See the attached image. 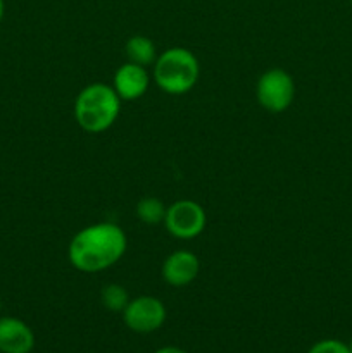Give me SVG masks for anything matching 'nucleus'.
<instances>
[{
  "label": "nucleus",
  "mask_w": 352,
  "mask_h": 353,
  "mask_svg": "<svg viewBox=\"0 0 352 353\" xmlns=\"http://www.w3.org/2000/svg\"><path fill=\"white\" fill-rule=\"evenodd\" d=\"M128 247L124 231L114 223H97L75 234L68 248L72 268L79 272H100L123 259Z\"/></svg>",
  "instance_id": "f257e3e1"
},
{
  "label": "nucleus",
  "mask_w": 352,
  "mask_h": 353,
  "mask_svg": "<svg viewBox=\"0 0 352 353\" xmlns=\"http://www.w3.org/2000/svg\"><path fill=\"white\" fill-rule=\"evenodd\" d=\"M121 99L113 86L93 83L85 86L75 100V119L86 133H102L116 123Z\"/></svg>",
  "instance_id": "f03ea898"
},
{
  "label": "nucleus",
  "mask_w": 352,
  "mask_h": 353,
  "mask_svg": "<svg viewBox=\"0 0 352 353\" xmlns=\"http://www.w3.org/2000/svg\"><path fill=\"white\" fill-rule=\"evenodd\" d=\"M199 74V61L185 47L168 48L154 64L155 85L168 95H185L195 86Z\"/></svg>",
  "instance_id": "7ed1b4c3"
},
{
  "label": "nucleus",
  "mask_w": 352,
  "mask_h": 353,
  "mask_svg": "<svg viewBox=\"0 0 352 353\" xmlns=\"http://www.w3.org/2000/svg\"><path fill=\"white\" fill-rule=\"evenodd\" d=\"M255 97L268 112H285L295 97V83L285 69L273 68L262 72L255 85Z\"/></svg>",
  "instance_id": "20e7f679"
},
{
  "label": "nucleus",
  "mask_w": 352,
  "mask_h": 353,
  "mask_svg": "<svg viewBox=\"0 0 352 353\" xmlns=\"http://www.w3.org/2000/svg\"><path fill=\"white\" fill-rule=\"evenodd\" d=\"M164 224L171 236L178 240H193L206 230V210L193 200H178L166 210Z\"/></svg>",
  "instance_id": "39448f33"
},
{
  "label": "nucleus",
  "mask_w": 352,
  "mask_h": 353,
  "mask_svg": "<svg viewBox=\"0 0 352 353\" xmlns=\"http://www.w3.org/2000/svg\"><path fill=\"white\" fill-rule=\"evenodd\" d=\"M123 319L124 324L135 333H154L166 323V307L155 296H137L130 300L126 309L123 310Z\"/></svg>",
  "instance_id": "423d86ee"
},
{
  "label": "nucleus",
  "mask_w": 352,
  "mask_h": 353,
  "mask_svg": "<svg viewBox=\"0 0 352 353\" xmlns=\"http://www.w3.org/2000/svg\"><path fill=\"white\" fill-rule=\"evenodd\" d=\"M148 86H150V76L144 65L126 62L114 74V92L121 100H126V102L141 99L147 93Z\"/></svg>",
  "instance_id": "0eeeda50"
},
{
  "label": "nucleus",
  "mask_w": 352,
  "mask_h": 353,
  "mask_svg": "<svg viewBox=\"0 0 352 353\" xmlns=\"http://www.w3.org/2000/svg\"><path fill=\"white\" fill-rule=\"evenodd\" d=\"M200 262L190 250H176L166 257L162 264V278L169 286L183 288L199 276Z\"/></svg>",
  "instance_id": "6e6552de"
},
{
  "label": "nucleus",
  "mask_w": 352,
  "mask_h": 353,
  "mask_svg": "<svg viewBox=\"0 0 352 353\" xmlns=\"http://www.w3.org/2000/svg\"><path fill=\"white\" fill-rule=\"evenodd\" d=\"M35 334L24 321L17 317H0V352L31 353Z\"/></svg>",
  "instance_id": "1a4fd4ad"
},
{
  "label": "nucleus",
  "mask_w": 352,
  "mask_h": 353,
  "mask_svg": "<svg viewBox=\"0 0 352 353\" xmlns=\"http://www.w3.org/2000/svg\"><path fill=\"white\" fill-rule=\"evenodd\" d=\"M126 57L128 62H133V64L138 65H154L155 61H157V48H155V43L148 37H144V34H135L130 40L126 41Z\"/></svg>",
  "instance_id": "9d476101"
},
{
  "label": "nucleus",
  "mask_w": 352,
  "mask_h": 353,
  "mask_svg": "<svg viewBox=\"0 0 352 353\" xmlns=\"http://www.w3.org/2000/svg\"><path fill=\"white\" fill-rule=\"evenodd\" d=\"M166 210H168V207L157 196H144L137 203V217L144 224H148V226L164 223Z\"/></svg>",
  "instance_id": "9b49d317"
},
{
  "label": "nucleus",
  "mask_w": 352,
  "mask_h": 353,
  "mask_svg": "<svg viewBox=\"0 0 352 353\" xmlns=\"http://www.w3.org/2000/svg\"><path fill=\"white\" fill-rule=\"evenodd\" d=\"M130 295L126 288L121 285H106L100 292V302L110 312H123L126 305L130 303Z\"/></svg>",
  "instance_id": "f8f14e48"
},
{
  "label": "nucleus",
  "mask_w": 352,
  "mask_h": 353,
  "mask_svg": "<svg viewBox=\"0 0 352 353\" xmlns=\"http://www.w3.org/2000/svg\"><path fill=\"white\" fill-rule=\"evenodd\" d=\"M307 353H351L349 345L340 340H320L307 350Z\"/></svg>",
  "instance_id": "ddd939ff"
},
{
  "label": "nucleus",
  "mask_w": 352,
  "mask_h": 353,
  "mask_svg": "<svg viewBox=\"0 0 352 353\" xmlns=\"http://www.w3.org/2000/svg\"><path fill=\"white\" fill-rule=\"evenodd\" d=\"M154 353H186L183 348H178V347H162L159 348V350H155Z\"/></svg>",
  "instance_id": "4468645a"
},
{
  "label": "nucleus",
  "mask_w": 352,
  "mask_h": 353,
  "mask_svg": "<svg viewBox=\"0 0 352 353\" xmlns=\"http://www.w3.org/2000/svg\"><path fill=\"white\" fill-rule=\"evenodd\" d=\"M3 14H6V2H3V0H0V23H2V19H3Z\"/></svg>",
  "instance_id": "2eb2a0df"
},
{
  "label": "nucleus",
  "mask_w": 352,
  "mask_h": 353,
  "mask_svg": "<svg viewBox=\"0 0 352 353\" xmlns=\"http://www.w3.org/2000/svg\"><path fill=\"white\" fill-rule=\"evenodd\" d=\"M0 312H2V299H0Z\"/></svg>",
  "instance_id": "dca6fc26"
},
{
  "label": "nucleus",
  "mask_w": 352,
  "mask_h": 353,
  "mask_svg": "<svg viewBox=\"0 0 352 353\" xmlns=\"http://www.w3.org/2000/svg\"><path fill=\"white\" fill-rule=\"evenodd\" d=\"M349 348H351V353H352V340H351V343H349Z\"/></svg>",
  "instance_id": "f3484780"
},
{
  "label": "nucleus",
  "mask_w": 352,
  "mask_h": 353,
  "mask_svg": "<svg viewBox=\"0 0 352 353\" xmlns=\"http://www.w3.org/2000/svg\"><path fill=\"white\" fill-rule=\"evenodd\" d=\"M349 2H351V6H352V0H349Z\"/></svg>",
  "instance_id": "a211bd4d"
}]
</instances>
